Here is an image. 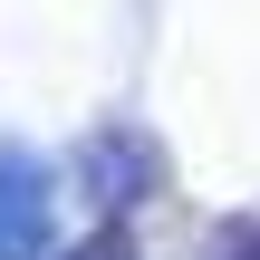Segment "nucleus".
I'll list each match as a JSON object with an SVG mask.
<instances>
[{
  "label": "nucleus",
  "instance_id": "1",
  "mask_svg": "<svg viewBox=\"0 0 260 260\" xmlns=\"http://www.w3.org/2000/svg\"><path fill=\"white\" fill-rule=\"evenodd\" d=\"M39 241H48V174L19 145H0V260H39Z\"/></svg>",
  "mask_w": 260,
  "mask_h": 260
},
{
  "label": "nucleus",
  "instance_id": "2",
  "mask_svg": "<svg viewBox=\"0 0 260 260\" xmlns=\"http://www.w3.org/2000/svg\"><path fill=\"white\" fill-rule=\"evenodd\" d=\"M68 260H135V232H125V222H106V232H87Z\"/></svg>",
  "mask_w": 260,
  "mask_h": 260
},
{
  "label": "nucleus",
  "instance_id": "3",
  "mask_svg": "<svg viewBox=\"0 0 260 260\" xmlns=\"http://www.w3.org/2000/svg\"><path fill=\"white\" fill-rule=\"evenodd\" d=\"M232 260H260V241H251V251H232Z\"/></svg>",
  "mask_w": 260,
  "mask_h": 260
}]
</instances>
